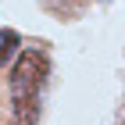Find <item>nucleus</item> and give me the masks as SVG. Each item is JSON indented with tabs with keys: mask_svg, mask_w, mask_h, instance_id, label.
<instances>
[{
	"mask_svg": "<svg viewBox=\"0 0 125 125\" xmlns=\"http://www.w3.org/2000/svg\"><path fill=\"white\" fill-rule=\"evenodd\" d=\"M50 75V57L43 50H21L11 64L7 89H11V122L14 125H36L39 122V96Z\"/></svg>",
	"mask_w": 125,
	"mask_h": 125,
	"instance_id": "nucleus-1",
	"label": "nucleus"
},
{
	"mask_svg": "<svg viewBox=\"0 0 125 125\" xmlns=\"http://www.w3.org/2000/svg\"><path fill=\"white\" fill-rule=\"evenodd\" d=\"M18 47H21V36L14 29H4V32H0V68L18 54Z\"/></svg>",
	"mask_w": 125,
	"mask_h": 125,
	"instance_id": "nucleus-2",
	"label": "nucleus"
}]
</instances>
